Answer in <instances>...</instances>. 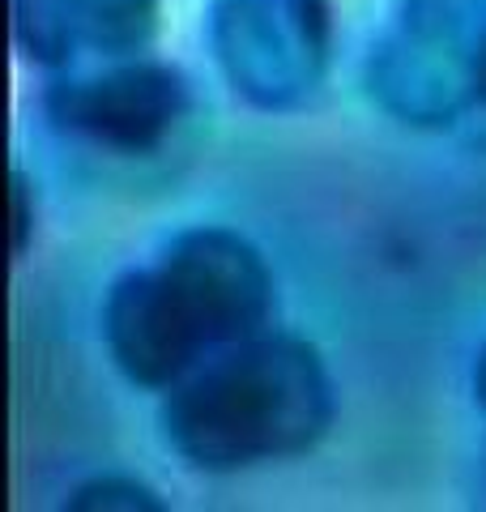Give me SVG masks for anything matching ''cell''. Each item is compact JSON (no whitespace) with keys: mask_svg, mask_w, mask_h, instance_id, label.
I'll return each mask as SVG.
<instances>
[{"mask_svg":"<svg viewBox=\"0 0 486 512\" xmlns=\"http://www.w3.org/2000/svg\"><path fill=\"white\" fill-rule=\"evenodd\" d=\"M188 82L175 64L120 60L103 73H69L43 94L47 120L111 154H154L188 111Z\"/></svg>","mask_w":486,"mask_h":512,"instance_id":"5","label":"cell"},{"mask_svg":"<svg viewBox=\"0 0 486 512\" xmlns=\"http://www.w3.org/2000/svg\"><path fill=\"white\" fill-rule=\"evenodd\" d=\"M209 39L248 103L282 111L316 90L329 60L324 0H214Z\"/></svg>","mask_w":486,"mask_h":512,"instance_id":"4","label":"cell"},{"mask_svg":"<svg viewBox=\"0 0 486 512\" xmlns=\"http://www.w3.org/2000/svg\"><path fill=\"white\" fill-rule=\"evenodd\" d=\"M367 94L423 128L486 111V0H401L367 56Z\"/></svg>","mask_w":486,"mask_h":512,"instance_id":"3","label":"cell"},{"mask_svg":"<svg viewBox=\"0 0 486 512\" xmlns=\"http://www.w3.org/2000/svg\"><path fill=\"white\" fill-rule=\"evenodd\" d=\"M333 410V380L316 346L261 329L171 384L158 423L192 470L235 474L303 457L333 427Z\"/></svg>","mask_w":486,"mask_h":512,"instance_id":"2","label":"cell"},{"mask_svg":"<svg viewBox=\"0 0 486 512\" xmlns=\"http://www.w3.org/2000/svg\"><path fill=\"white\" fill-rule=\"evenodd\" d=\"M158 35V0H13V39L43 69H69L81 52L137 56Z\"/></svg>","mask_w":486,"mask_h":512,"instance_id":"6","label":"cell"},{"mask_svg":"<svg viewBox=\"0 0 486 512\" xmlns=\"http://www.w3.org/2000/svg\"><path fill=\"white\" fill-rule=\"evenodd\" d=\"M269 316L265 256L226 227H192L116 278L103 299V346L133 384L167 393L209 355L269 329Z\"/></svg>","mask_w":486,"mask_h":512,"instance_id":"1","label":"cell"},{"mask_svg":"<svg viewBox=\"0 0 486 512\" xmlns=\"http://www.w3.org/2000/svg\"><path fill=\"white\" fill-rule=\"evenodd\" d=\"M474 402H478L482 414H486V346L478 350V363H474Z\"/></svg>","mask_w":486,"mask_h":512,"instance_id":"9","label":"cell"},{"mask_svg":"<svg viewBox=\"0 0 486 512\" xmlns=\"http://www.w3.org/2000/svg\"><path fill=\"white\" fill-rule=\"evenodd\" d=\"M35 239V184L26 171H13V256H26Z\"/></svg>","mask_w":486,"mask_h":512,"instance_id":"8","label":"cell"},{"mask_svg":"<svg viewBox=\"0 0 486 512\" xmlns=\"http://www.w3.org/2000/svg\"><path fill=\"white\" fill-rule=\"evenodd\" d=\"M64 508L73 512H158L162 500L154 487L137 483V478L128 474H103V478H90V483H81L69 500H64Z\"/></svg>","mask_w":486,"mask_h":512,"instance_id":"7","label":"cell"}]
</instances>
